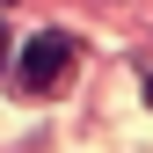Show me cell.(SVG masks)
I'll return each instance as SVG.
<instances>
[{
	"label": "cell",
	"instance_id": "obj_4",
	"mask_svg": "<svg viewBox=\"0 0 153 153\" xmlns=\"http://www.w3.org/2000/svg\"><path fill=\"white\" fill-rule=\"evenodd\" d=\"M0 7H7V0H0Z\"/></svg>",
	"mask_w": 153,
	"mask_h": 153
},
{
	"label": "cell",
	"instance_id": "obj_3",
	"mask_svg": "<svg viewBox=\"0 0 153 153\" xmlns=\"http://www.w3.org/2000/svg\"><path fill=\"white\" fill-rule=\"evenodd\" d=\"M146 95H153V80H146Z\"/></svg>",
	"mask_w": 153,
	"mask_h": 153
},
{
	"label": "cell",
	"instance_id": "obj_2",
	"mask_svg": "<svg viewBox=\"0 0 153 153\" xmlns=\"http://www.w3.org/2000/svg\"><path fill=\"white\" fill-rule=\"evenodd\" d=\"M0 66H7V29H0Z\"/></svg>",
	"mask_w": 153,
	"mask_h": 153
},
{
	"label": "cell",
	"instance_id": "obj_1",
	"mask_svg": "<svg viewBox=\"0 0 153 153\" xmlns=\"http://www.w3.org/2000/svg\"><path fill=\"white\" fill-rule=\"evenodd\" d=\"M66 73H73V36L66 29H36L22 44V59H15V88L22 95H51Z\"/></svg>",
	"mask_w": 153,
	"mask_h": 153
}]
</instances>
